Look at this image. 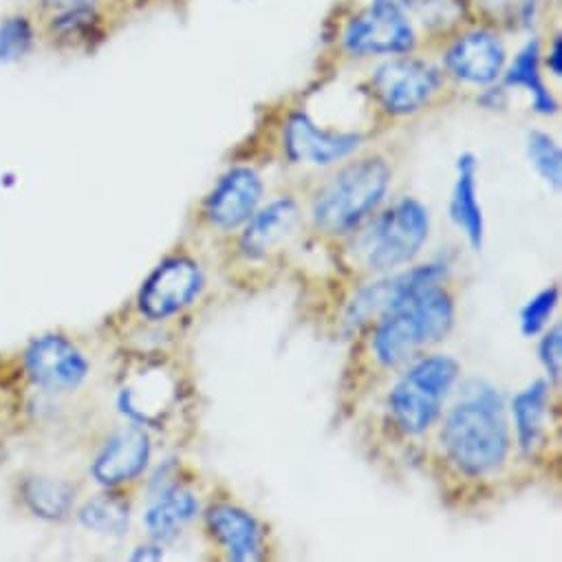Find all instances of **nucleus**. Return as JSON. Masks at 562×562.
<instances>
[{"instance_id": "f257e3e1", "label": "nucleus", "mask_w": 562, "mask_h": 562, "mask_svg": "<svg viewBox=\"0 0 562 562\" xmlns=\"http://www.w3.org/2000/svg\"><path fill=\"white\" fill-rule=\"evenodd\" d=\"M443 443L452 461L468 474L496 470L507 454L509 435L498 393L485 384H470L452 408L443 428Z\"/></svg>"}, {"instance_id": "f03ea898", "label": "nucleus", "mask_w": 562, "mask_h": 562, "mask_svg": "<svg viewBox=\"0 0 562 562\" xmlns=\"http://www.w3.org/2000/svg\"><path fill=\"white\" fill-rule=\"evenodd\" d=\"M452 321L450 296L439 285H430L380 321L373 351L382 364L397 367L422 347L446 338Z\"/></svg>"}, {"instance_id": "7ed1b4c3", "label": "nucleus", "mask_w": 562, "mask_h": 562, "mask_svg": "<svg viewBox=\"0 0 562 562\" xmlns=\"http://www.w3.org/2000/svg\"><path fill=\"white\" fill-rule=\"evenodd\" d=\"M391 170L382 159H362L342 168L314 203L316 225L329 234L358 225L386 194Z\"/></svg>"}, {"instance_id": "20e7f679", "label": "nucleus", "mask_w": 562, "mask_h": 562, "mask_svg": "<svg viewBox=\"0 0 562 562\" xmlns=\"http://www.w3.org/2000/svg\"><path fill=\"white\" fill-rule=\"evenodd\" d=\"M457 375L459 364L446 356L426 358L408 369L389 397L397 426L408 435L430 428Z\"/></svg>"}, {"instance_id": "39448f33", "label": "nucleus", "mask_w": 562, "mask_h": 562, "mask_svg": "<svg viewBox=\"0 0 562 562\" xmlns=\"http://www.w3.org/2000/svg\"><path fill=\"white\" fill-rule=\"evenodd\" d=\"M428 236V212L422 203L404 199L371 223L356 243L358 260L369 269H391L408 262Z\"/></svg>"}, {"instance_id": "423d86ee", "label": "nucleus", "mask_w": 562, "mask_h": 562, "mask_svg": "<svg viewBox=\"0 0 562 562\" xmlns=\"http://www.w3.org/2000/svg\"><path fill=\"white\" fill-rule=\"evenodd\" d=\"M201 285L203 276L194 260L186 256L168 258L146 280L139 294V310L153 321H164L190 305Z\"/></svg>"}, {"instance_id": "0eeeda50", "label": "nucleus", "mask_w": 562, "mask_h": 562, "mask_svg": "<svg viewBox=\"0 0 562 562\" xmlns=\"http://www.w3.org/2000/svg\"><path fill=\"white\" fill-rule=\"evenodd\" d=\"M441 76L422 60H391L373 76L378 100L389 113L406 115L422 109L439 89Z\"/></svg>"}, {"instance_id": "6e6552de", "label": "nucleus", "mask_w": 562, "mask_h": 562, "mask_svg": "<svg viewBox=\"0 0 562 562\" xmlns=\"http://www.w3.org/2000/svg\"><path fill=\"white\" fill-rule=\"evenodd\" d=\"M415 34L404 8L373 3L369 12L358 16L345 32V47L358 56L404 54L413 49Z\"/></svg>"}, {"instance_id": "1a4fd4ad", "label": "nucleus", "mask_w": 562, "mask_h": 562, "mask_svg": "<svg viewBox=\"0 0 562 562\" xmlns=\"http://www.w3.org/2000/svg\"><path fill=\"white\" fill-rule=\"evenodd\" d=\"M441 265H426L417 267L404 273H397L393 278L380 280V283L362 290L349 310V325L360 327L375 318H384L404 303H408L413 296H417L422 290L430 285H439L443 278Z\"/></svg>"}, {"instance_id": "9d476101", "label": "nucleus", "mask_w": 562, "mask_h": 562, "mask_svg": "<svg viewBox=\"0 0 562 562\" xmlns=\"http://www.w3.org/2000/svg\"><path fill=\"white\" fill-rule=\"evenodd\" d=\"M25 364L32 380L49 393L76 391L89 375L85 356L63 336L36 338L25 353Z\"/></svg>"}, {"instance_id": "9b49d317", "label": "nucleus", "mask_w": 562, "mask_h": 562, "mask_svg": "<svg viewBox=\"0 0 562 562\" xmlns=\"http://www.w3.org/2000/svg\"><path fill=\"white\" fill-rule=\"evenodd\" d=\"M360 146V135L318 128L305 113L292 115L285 128V148L294 161L329 166Z\"/></svg>"}, {"instance_id": "f8f14e48", "label": "nucleus", "mask_w": 562, "mask_h": 562, "mask_svg": "<svg viewBox=\"0 0 562 562\" xmlns=\"http://www.w3.org/2000/svg\"><path fill=\"white\" fill-rule=\"evenodd\" d=\"M260 196V177L249 168H232L207 196L205 214L214 225L229 229L249 221Z\"/></svg>"}, {"instance_id": "ddd939ff", "label": "nucleus", "mask_w": 562, "mask_h": 562, "mask_svg": "<svg viewBox=\"0 0 562 562\" xmlns=\"http://www.w3.org/2000/svg\"><path fill=\"white\" fill-rule=\"evenodd\" d=\"M448 71L472 85H487L498 78L505 65V47L490 32H472L459 38L448 56Z\"/></svg>"}, {"instance_id": "4468645a", "label": "nucleus", "mask_w": 562, "mask_h": 562, "mask_svg": "<svg viewBox=\"0 0 562 562\" xmlns=\"http://www.w3.org/2000/svg\"><path fill=\"white\" fill-rule=\"evenodd\" d=\"M150 443L144 430L124 428L115 432L93 463V476L102 485H117L135 479L148 463Z\"/></svg>"}, {"instance_id": "2eb2a0df", "label": "nucleus", "mask_w": 562, "mask_h": 562, "mask_svg": "<svg viewBox=\"0 0 562 562\" xmlns=\"http://www.w3.org/2000/svg\"><path fill=\"white\" fill-rule=\"evenodd\" d=\"M299 223V207L292 199H280L267 205L262 212L251 214L240 236V247L247 256L258 258L292 236Z\"/></svg>"}, {"instance_id": "dca6fc26", "label": "nucleus", "mask_w": 562, "mask_h": 562, "mask_svg": "<svg viewBox=\"0 0 562 562\" xmlns=\"http://www.w3.org/2000/svg\"><path fill=\"white\" fill-rule=\"evenodd\" d=\"M207 525L232 560L247 562L260 558V529L247 512L232 505H214L207 512Z\"/></svg>"}, {"instance_id": "f3484780", "label": "nucleus", "mask_w": 562, "mask_h": 562, "mask_svg": "<svg viewBox=\"0 0 562 562\" xmlns=\"http://www.w3.org/2000/svg\"><path fill=\"white\" fill-rule=\"evenodd\" d=\"M175 402V382L161 371H146L135 384L124 386L120 406L142 424H159Z\"/></svg>"}, {"instance_id": "a211bd4d", "label": "nucleus", "mask_w": 562, "mask_h": 562, "mask_svg": "<svg viewBox=\"0 0 562 562\" xmlns=\"http://www.w3.org/2000/svg\"><path fill=\"white\" fill-rule=\"evenodd\" d=\"M450 214L452 221L465 232L470 245L479 251L483 245V214L476 199V159L470 153L457 159V183Z\"/></svg>"}, {"instance_id": "6ab92c4d", "label": "nucleus", "mask_w": 562, "mask_h": 562, "mask_svg": "<svg viewBox=\"0 0 562 562\" xmlns=\"http://www.w3.org/2000/svg\"><path fill=\"white\" fill-rule=\"evenodd\" d=\"M196 509L199 503L190 492L181 487H168L148 507L144 522L153 538L172 540L194 518Z\"/></svg>"}, {"instance_id": "aec40b11", "label": "nucleus", "mask_w": 562, "mask_h": 562, "mask_svg": "<svg viewBox=\"0 0 562 562\" xmlns=\"http://www.w3.org/2000/svg\"><path fill=\"white\" fill-rule=\"evenodd\" d=\"M41 16L34 10L19 8L0 19V65L25 60L41 41Z\"/></svg>"}, {"instance_id": "412c9836", "label": "nucleus", "mask_w": 562, "mask_h": 562, "mask_svg": "<svg viewBox=\"0 0 562 562\" xmlns=\"http://www.w3.org/2000/svg\"><path fill=\"white\" fill-rule=\"evenodd\" d=\"M23 498L36 516L56 520L71 509L74 492L63 481L36 476L23 485Z\"/></svg>"}, {"instance_id": "4be33fe9", "label": "nucleus", "mask_w": 562, "mask_h": 562, "mask_svg": "<svg viewBox=\"0 0 562 562\" xmlns=\"http://www.w3.org/2000/svg\"><path fill=\"white\" fill-rule=\"evenodd\" d=\"M547 391H549V386L544 382H536L527 391H522L520 395L514 397V419H516L520 446L525 450H531V446H536V441L542 432Z\"/></svg>"}, {"instance_id": "5701e85b", "label": "nucleus", "mask_w": 562, "mask_h": 562, "mask_svg": "<svg viewBox=\"0 0 562 562\" xmlns=\"http://www.w3.org/2000/svg\"><path fill=\"white\" fill-rule=\"evenodd\" d=\"M538 56H540V47L538 43H529L514 60L509 74H507V85L514 87H522L529 91V95L533 98V109L538 113H553L555 111V102L551 98V93L544 89L540 74H538Z\"/></svg>"}, {"instance_id": "b1692460", "label": "nucleus", "mask_w": 562, "mask_h": 562, "mask_svg": "<svg viewBox=\"0 0 562 562\" xmlns=\"http://www.w3.org/2000/svg\"><path fill=\"white\" fill-rule=\"evenodd\" d=\"M80 520L98 533L120 536L128 529V503L111 494L95 496L80 509Z\"/></svg>"}, {"instance_id": "393cba45", "label": "nucleus", "mask_w": 562, "mask_h": 562, "mask_svg": "<svg viewBox=\"0 0 562 562\" xmlns=\"http://www.w3.org/2000/svg\"><path fill=\"white\" fill-rule=\"evenodd\" d=\"M527 153L540 177L558 188L562 177V157L555 142L544 133H531L527 139Z\"/></svg>"}, {"instance_id": "a878e982", "label": "nucleus", "mask_w": 562, "mask_h": 562, "mask_svg": "<svg viewBox=\"0 0 562 562\" xmlns=\"http://www.w3.org/2000/svg\"><path fill=\"white\" fill-rule=\"evenodd\" d=\"M555 303H558V290L555 288L544 290L536 299H531L525 305L522 314H520V329H522V334L525 336L538 334L544 327V323L549 321Z\"/></svg>"}, {"instance_id": "bb28decb", "label": "nucleus", "mask_w": 562, "mask_h": 562, "mask_svg": "<svg viewBox=\"0 0 562 562\" xmlns=\"http://www.w3.org/2000/svg\"><path fill=\"white\" fill-rule=\"evenodd\" d=\"M424 23L443 25L461 14L459 0H415Z\"/></svg>"}, {"instance_id": "cd10ccee", "label": "nucleus", "mask_w": 562, "mask_h": 562, "mask_svg": "<svg viewBox=\"0 0 562 562\" xmlns=\"http://www.w3.org/2000/svg\"><path fill=\"white\" fill-rule=\"evenodd\" d=\"M562 331L560 327H555L553 331H549L540 345V360L547 369V373L558 382L560 380V369H562Z\"/></svg>"}, {"instance_id": "c85d7f7f", "label": "nucleus", "mask_w": 562, "mask_h": 562, "mask_svg": "<svg viewBox=\"0 0 562 562\" xmlns=\"http://www.w3.org/2000/svg\"><path fill=\"white\" fill-rule=\"evenodd\" d=\"M87 3H93V0H32V10L38 16H47V14L71 10V8L87 5Z\"/></svg>"}, {"instance_id": "c756f323", "label": "nucleus", "mask_w": 562, "mask_h": 562, "mask_svg": "<svg viewBox=\"0 0 562 562\" xmlns=\"http://www.w3.org/2000/svg\"><path fill=\"white\" fill-rule=\"evenodd\" d=\"M481 5L492 14H503L514 10V5H522V0H481Z\"/></svg>"}, {"instance_id": "7c9ffc66", "label": "nucleus", "mask_w": 562, "mask_h": 562, "mask_svg": "<svg viewBox=\"0 0 562 562\" xmlns=\"http://www.w3.org/2000/svg\"><path fill=\"white\" fill-rule=\"evenodd\" d=\"M549 69L553 76H560L562 74V43H560V36H555L553 41V47H551V54H549V60H547Z\"/></svg>"}, {"instance_id": "2f4dec72", "label": "nucleus", "mask_w": 562, "mask_h": 562, "mask_svg": "<svg viewBox=\"0 0 562 562\" xmlns=\"http://www.w3.org/2000/svg\"><path fill=\"white\" fill-rule=\"evenodd\" d=\"M133 558L135 560H159L161 558V549H157V547H139Z\"/></svg>"}]
</instances>
